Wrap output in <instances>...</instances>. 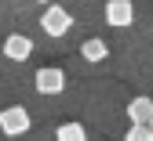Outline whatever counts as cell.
<instances>
[{"label": "cell", "instance_id": "6da1fadb", "mask_svg": "<svg viewBox=\"0 0 153 141\" xmlns=\"http://www.w3.org/2000/svg\"><path fill=\"white\" fill-rule=\"evenodd\" d=\"M40 29L48 33V36H66L69 29H73V15L66 11V7H59L51 0V4H44V15H40Z\"/></svg>", "mask_w": 153, "mask_h": 141}, {"label": "cell", "instance_id": "7a4b0ae2", "mask_svg": "<svg viewBox=\"0 0 153 141\" xmlns=\"http://www.w3.org/2000/svg\"><path fill=\"white\" fill-rule=\"evenodd\" d=\"M29 130V112L22 105H11V109H0V134L4 137H18Z\"/></svg>", "mask_w": 153, "mask_h": 141}, {"label": "cell", "instance_id": "3957f363", "mask_svg": "<svg viewBox=\"0 0 153 141\" xmlns=\"http://www.w3.org/2000/svg\"><path fill=\"white\" fill-rule=\"evenodd\" d=\"M33 83H36L40 94H62L66 91V72L59 65H40L36 76H33Z\"/></svg>", "mask_w": 153, "mask_h": 141}, {"label": "cell", "instance_id": "277c9868", "mask_svg": "<svg viewBox=\"0 0 153 141\" xmlns=\"http://www.w3.org/2000/svg\"><path fill=\"white\" fill-rule=\"evenodd\" d=\"M131 22H135V4H131V0H109L106 4V26L124 29Z\"/></svg>", "mask_w": 153, "mask_h": 141}, {"label": "cell", "instance_id": "5b68a950", "mask_svg": "<svg viewBox=\"0 0 153 141\" xmlns=\"http://www.w3.org/2000/svg\"><path fill=\"white\" fill-rule=\"evenodd\" d=\"M29 54H33V40H29L26 33L4 36V58H11V62H26Z\"/></svg>", "mask_w": 153, "mask_h": 141}, {"label": "cell", "instance_id": "8992f818", "mask_svg": "<svg viewBox=\"0 0 153 141\" xmlns=\"http://www.w3.org/2000/svg\"><path fill=\"white\" fill-rule=\"evenodd\" d=\"M128 119H131V123H149V119H153V98H146V94L131 98V102H128Z\"/></svg>", "mask_w": 153, "mask_h": 141}, {"label": "cell", "instance_id": "52a82bcc", "mask_svg": "<svg viewBox=\"0 0 153 141\" xmlns=\"http://www.w3.org/2000/svg\"><path fill=\"white\" fill-rule=\"evenodd\" d=\"M80 58H84V62H106V58H109V47H106V40H102V36H91V40H84V47H80Z\"/></svg>", "mask_w": 153, "mask_h": 141}, {"label": "cell", "instance_id": "ba28073f", "mask_svg": "<svg viewBox=\"0 0 153 141\" xmlns=\"http://www.w3.org/2000/svg\"><path fill=\"white\" fill-rule=\"evenodd\" d=\"M55 134H59V141H84V137H88V130H84L80 123H62Z\"/></svg>", "mask_w": 153, "mask_h": 141}, {"label": "cell", "instance_id": "9c48e42d", "mask_svg": "<svg viewBox=\"0 0 153 141\" xmlns=\"http://www.w3.org/2000/svg\"><path fill=\"white\" fill-rule=\"evenodd\" d=\"M124 137L128 141H149V123H131Z\"/></svg>", "mask_w": 153, "mask_h": 141}, {"label": "cell", "instance_id": "30bf717a", "mask_svg": "<svg viewBox=\"0 0 153 141\" xmlns=\"http://www.w3.org/2000/svg\"><path fill=\"white\" fill-rule=\"evenodd\" d=\"M149 141H153V119H149Z\"/></svg>", "mask_w": 153, "mask_h": 141}, {"label": "cell", "instance_id": "8fae6325", "mask_svg": "<svg viewBox=\"0 0 153 141\" xmlns=\"http://www.w3.org/2000/svg\"><path fill=\"white\" fill-rule=\"evenodd\" d=\"M36 4H51V0H36Z\"/></svg>", "mask_w": 153, "mask_h": 141}]
</instances>
